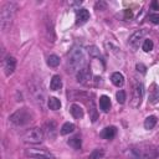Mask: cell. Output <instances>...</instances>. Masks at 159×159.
<instances>
[{
  "label": "cell",
  "mask_w": 159,
  "mask_h": 159,
  "mask_svg": "<svg viewBox=\"0 0 159 159\" xmlns=\"http://www.w3.org/2000/svg\"><path fill=\"white\" fill-rule=\"evenodd\" d=\"M124 12H125V17H127V19H128V17L130 19V17L133 16V14H132V11H130V10H125Z\"/></svg>",
  "instance_id": "obj_34"
},
{
  "label": "cell",
  "mask_w": 159,
  "mask_h": 159,
  "mask_svg": "<svg viewBox=\"0 0 159 159\" xmlns=\"http://www.w3.org/2000/svg\"><path fill=\"white\" fill-rule=\"evenodd\" d=\"M47 106L51 111H58L61 108V102L56 97H50L48 101H47Z\"/></svg>",
  "instance_id": "obj_18"
},
{
  "label": "cell",
  "mask_w": 159,
  "mask_h": 159,
  "mask_svg": "<svg viewBox=\"0 0 159 159\" xmlns=\"http://www.w3.org/2000/svg\"><path fill=\"white\" fill-rule=\"evenodd\" d=\"M32 93H34V97L36 98V101L39 102V104L42 106L43 104V98H45V94L42 92V88L39 87V86H36V87L32 88Z\"/></svg>",
  "instance_id": "obj_17"
},
{
  "label": "cell",
  "mask_w": 159,
  "mask_h": 159,
  "mask_svg": "<svg viewBox=\"0 0 159 159\" xmlns=\"http://www.w3.org/2000/svg\"><path fill=\"white\" fill-rule=\"evenodd\" d=\"M111 81H112V83H113L116 87H120V86H123V83H124V77H123L122 73L114 72V73H112V76H111Z\"/></svg>",
  "instance_id": "obj_15"
},
{
  "label": "cell",
  "mask_w": 159,
  "mask_h": 159,
  "mask_svg": "<svg viewBox=\"0 0 159 159\" xmlns=\"http://www.w3.org/2000/svg\"><path fill=\"white\" fill-rule=\"evenodd\" d=\"M22 140L30 144H39L43 140V132L40 128H31L24 133Z\"/></svg>",
  "instance_id": "obj_5"
},
{
  "label": "cell",
  "mask_w": 159,
  "mask_h": 159,
  "mask_svg": "<svg viewBox=\"0 0 159 159\" xmlns=\"http://www.w3.org/2000/svg\"><path fill=\"white\" fill-rule=\"evenodd\" d=\"M149 101H150V103H153V104L159 101V87H157L155 84H154V89H152V92H150Z\"/></svg>",
  "instance_id": "obj_24"
},
{
  "label": "cell",
  "mask_w": 159,
  "mask_h": 159,
  "mask_svg": "<svg viewBox=\"0 0 159 159\" xmlns=\"http://www.w3.org/2000/svg\"><path fill=\"white\" fill-rule=\"evenodd\" d=\"M91 112H92V122H96V119H97V111H96V107H94V104H93V102H92V107H91Z\"/></svg>",
  "instance_id": "obj_30"
},
{
  "label": "cell",
  "mask_w": 159,
  "mask_h": 159,
  "mask_svg": "<svg viewBox=\"0 0 159 159\" xmlns=\"http://www.w3.org/2000/svg\"><path fill=\"white\" fill-rule=\"evenodd\" d=\"M67 143H68V145L72 147L73 149H81V145H82V142H81L80 135H75V137L70 138Z\"/></svg>",
  "instance_id": "obj_21"
},
{
  "label": "cell",
  "mask_w": 159,
  "mask_h": 159,
  "mask_svg": "<svg viewBox=\"0 0 159 159\" xmlns=\"http://www.w3.org/2000/svg\"><path fill=\"white\" fill-rule=\"evenodd\" d=\"M150 6H152L153 10H159V2L158 1H152Z\"/></svg>",
  "instance_id": "obj_33"
},
{
  "label": "cell",
  "mask_w": 159,
  "mask_h": 159,
  "mask_svg": "<svg viewBox=\"0 0 159 159\" xmlns=\"http://www.w3.org/2000/svg\"><path fill=\"white\" fill-rule=\"evenodd\" d=\"M149 20H150L153 24H159V14H158V12L150 14V15H149Z\"/></svg>",
  "instance_id": "obj_28"
},
{
  "label": "cell",
  "mask_w": 159,
  "mask_h": 159,
  "mask_svg": "<svg viewBox=\"0 0 159 159\" xmlns=\"http://www.w3.org/2000/svg\"><path fill=\"white\" fill-rule=\"evenodd\" d=\"M17 10V4L16 2H12V1H9L6 2L2 7H1V12H0V27L2 31H6L12 20H14V16H15V12Z\"/></svg>",
  "instance_id": "obj_2"
},
{
  "label": "cell",
  "mask_w": 159,
  "mask_h": 159,
  "mask_svg": "<svg viewBox=\"0 0 159 159\" xmlns=\"http://www.w3.org/2000/svg\"><path fill=\"white\" fill-rule=\"evenodd\" d=\"M153 47H154V43H153V41L149 40V39H145V40L143 41V43H142V48H143V51H145V52L152 51Z\"/></svg>",
  "instance_id": "obj_26"
},
{
  "label": "cell",
  "mask_w": 159,
  "mask_h": 159,
  "mask_svg": "<svg viewBox=\"0 0 159 159\" xmlns=\"http://www.w3.org/2000/svg\"><path fill=\"white\" fill-rule=\"evenodd\" d=\"M45 132L47 134V137L50 138H55L56 137V133H57V125L53 120H50L45 124Z\"/></svg>",
  "instance_id": "obj_12"
},
{
  "label": "cell",
  "mask_w": 159,
  "mask_h": 159,
  "mask_svg": "<svg viewBox=\"0 0 159 159\" xmlns=\"http://www.w3.org/2000/svg\"><path fill=\"white\" fill-rule=\"evenodd\" d=\"M135 159H155L159 157V148L154 145H140L132 149Z\"/></svg>",
  "instance_id": "obj_4"
},
{
  "label": "cell",
  "mask_w": 159,
  "mask_h": 159,
  "mask_svg": "<svg viewBox=\"0 0 159 159\" xmlns=\"http://www.w3.org/2000/svg\"><path fill=\"white\" fill-rule=\"evenodd\" d=\"M9 120L17 127H24L26 124H29L32 120V113L27 109V108H20L17 111H15L12 114H10Z\"/></svg>",
  "instance_id": "obj_3"
},
{
  "label": "cell",
  "mask_w": 159,
  "mask_h": 159,
  "mask_svg": "<svg viewBox=\"0 0 159 159\" xmlns=\"http://www.w3.org/2000/svg\"><path fill=\"white\" fill-rule=\"evenodd\" d=\"M16 68V58L14 56H7L5 60H4V70H5V75L6 76H10L14 73Z\"/></svg>",
  "instance_id": "obj_9"
},
{
  "label": "cell",
  "mask_w": 159,
  "mask_h": 159,
  "mask_svg": "<svg viewBox=\"0 0 159 159\" xmlns=\"http://www.w3.org/2000/svg\"><path fill=\"white\" fill-rule=\"evenodd\" d=\"M116 134H117V128L114 127V125H109V127H106L103 130H102V133H101V137L103 138V139H113L114 137H116Z\"/></svg>",
  "instance_id": "obj_11"
},
{
  "label": "cell",
  "mask_w": 159,
  "mask_h": 159,
  "mask_svg": "<svg viewBox=\"0 0 159 159\" xmlns=\"http://www.w3.org/2000/svg\"><path fill=\"white\" fill-rule=\"evenodd\" d=\"M73 130H75V124H73V123H70V122H66V123H63V125L61 127L60 133H61L62 135H67V134L72 133Z\"/></svg>",
  "instance_id": "obj_20"
},
{
  "label": "cell",
  "mask_w": 159,
  "mask_h": 159,
  "mask_svg": "<svg viewBox=\"0 0 159 159\" xmlns=\"http://www.w3.org/2000/svg\"><path fill=\"white\" fill-rule=\"evenodd\" d=\"M26 155L31 158H40V159H53V155L50 154L46 149H30L26 150Z\"/></svg>",
  "instance_id": "obj_7"
},
{
  "label": "cell",
  "mask_w": 159,
  "mask_h": 159,
  "mask_svg": "<svg viewBox=\"0 0 159 159\" xmlns=\"http://www.w3.org/2000/svg\"><path fill=\"white\" fill-rule=\"evenodd\" d=\"M70 112H71V114H72L76 119H80V118L83 117V109H82V107H81L80 104L73 103V104L70 107Z\"/></svg>",
  "instance_id": "obj_14"
},
{
  "label": "cell",
  "mask_w": 159,
  "mask_h": 159,
  "mask_svg": "<svg viewBox=\"0 0 159 159\" xmlns=\"http://www.w3.org/2000/svg\"><path fill=\"white\" fill-rule=\"evenodd\" d=\"M144 35H145V31H144V30H138V31L133 32V34L130 35V37H129V41H128L129 46H130L133 50H137V48L139 47V45H140V42H142Z\"/></svg>",
  "instance_id": "obj_6"
},
{
  "label": "cell",
  "mask_w": 159,
  "mask_h": 159,
  "mask_svg": "<svg viewBox=\"0 0 159 159\" xmlns=\"http://www.w3.org/2000/svg\"><path fill=\"white\" fill-rule=\"evenodd\" d=\"M76 80H77V82L81 83V84H87L88 81L91 80V71H89V68H88V67L81 68V70L76 73Z\"/></svg>",
  "instance_id": "obj_8"
},
{
  "label": "cell",
  "mask_w": 159,
  "mask_h": 159,
  "mask_svg": "<svg viewBox=\"0 0 159 159\" xmlns=\"http://www.w3.org/2000/svg\"><path fill=\"white\" fill-rule=\"evenodd\" d=\"M116 98H117V102H118V103L123 104V103L125 102V99H127V94H125V92H124L123 89H119V91L116 93Z\"/></svg>",
  "instance_id": "obj_27"
},
{
  "label": "cell",
  "mask_w": 159,
  "mask_h": 159,
  "mask_svg": "<svg viewBox=\"0 0 159 159\" xmlns=\"http://www.w3.org/2000/svg\"><path fill=\"white\" fill-rule=\"evenodd\" d=\"M99 108L104 113L109 112V109H111V99H109L108 96H101L99 97Z\"/></svg>",
  "instance_id": "obj_13"
},
{
  "label": "cell",
  "mask_w": 159,
  "mask_h": 159,
  "mask_svg": "<svg viewBox=\"0 0 159 159\" xmlns=\"http://www.w3.org/2000/svg\"><path fill=\"white\" fill-rule=\"evenodd\" d=\"M88 19H89V12H88V10H86V9H80V10H77V12H76V24H77V25H82V24L87 22Z\"/></svg>",
  "instance_id": "obj_10"
},
{
  "label": "cell",
  "mask_w": 159,
  "mask_h": 159,
  "mask_svg": "<svg viewBox=\"0 0 159 159\" xmlns=\"http://www.w3.org/2000/svg\"><path fill=\"white\" fill-rule=\"evenodd\" d=\"M155 124H157V117L155 116H149L144 120V128L145 129H152L155 127Z\"/></svg>",
  "instance_id": "obj_22"
},
{
  "label": "cell",
  "mask_w": 159,
  "mask_h": 159,
  "mask_svg": "<svg viewBox=\"0 0 159 159\" xmlns=\"http://www.w3.org/2000/svg\"><path fill=\"white\" fill-rule=\"evenodd\" d=\"M143 93H144V86H143V83H137L135 87H134V99L140 103V99L143 97Z\"/></svg>",
  "instance_id": "obj_19"
},
{
  "label": "cell",
  "mask_w": 159,
  "mask_h": 159,
  "mask_svg": "<svg viewBox=\"0 0 159 159\" xmlns=\"http://www.w3.org/2000/svg\"><path fill=\"white\" fill-rule=\"evenodd\" d=\"M86 61V56H84V50L80 46V45H75L67 56V71L70 73L73 72H78L81 68H83Z\"/></svg>",
  "instance_id": "obj_1"
},
{
  "label": "cell",
  "mask_w": 159,
  "mask_h": 159,
  "mask_svg": "<svg viewBox=\"0 0 159 159\" xmlns=\"http://www.w3.org/2000/svg\"><path fill=\"white\" fill-rule=\"evenodd\" d=\"M137 70H138V72H140V73H145L147 67H145L143 63H137Z\"/></svg>",
  "instance_id": "obj_31"
},
{
  "label": "cell",
  "mask_w": 159,
  "mask_h": 159,
  "mask_svg": "<svg viewBox=\"0 0 159 159\" xmlns=\"http://www.w3.org/2000/svg\"><path fill=\"white\" fill-rule=\"evenodd\" d=\"M47 65L50 67H57L60 65V57L57 55H50L47 57Z\"/></svg>",
  "instance_id": "obj_23"
},
{
  "label": "cell",
  "mask_w": 159,
  "mask_h": 159,
  "mask_svg": "<svg viewBox=\"0 0 159 159\" xmlns=\"http://www.w3.org/2000/svg\"><path fill=\"white\" fill-rule=\"evenodd\" d=\"M62 87V80L58 75H55L52 78H51V82H50V88L51 91H58L60 88Z\"/></svg>",
  "instance_id": "obj_16"
},
{
  "label": "cell",
  "mask_w": 159,
  "mask_h": 159,
  "mask_svg": "<svg viewBox=\"0 0 159 159\" xmlns=\"http://www.w3.org/2000/svg\"><path fill=\"white\" fill-rule=\"evenodd\" d=\"M96 9L97 10H104L106 9V2L104 1H98L96 4Z\"/></svg>",
  "instance_id": "obj_32"
},
{
  "label": "cell",
  "mask_w": 159,
  "mask_h": 159,
  "mask_svg": "<svg viewBox=\"0 0 159 159\" xmlns=\"http://www.w3.org/2000/svg\"><path fill=\"white\" fill-rule=\"evenodd\" d=\"M88 52H89L92 56H99V51H98V48H97L96 46L88 47Z\"/></svg>",
  "instance_id": "obj_29"
},
{
  "label": "cell",
  "mask_w": 159,
  "mask_h": 159,
  "mask_svg": "<svg viewBox=\"0 0 159 159\" xmlns=\"http://www.w3.org/2000/svg\"><path fill=\"white\" fill-rule=\"evenodd\" d=\"M103 157H104V150L101 149V148H97V149H94V150L89 154L88 159H102Z\"/></svg>",
  "instance_id": "obj_25"
}]
</instances>
